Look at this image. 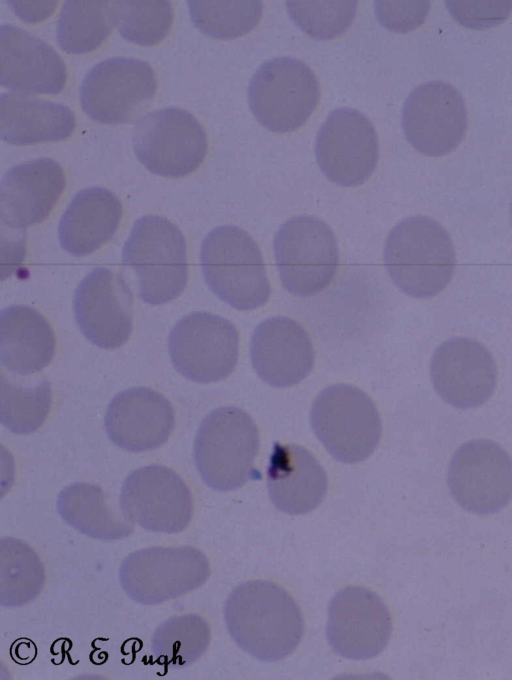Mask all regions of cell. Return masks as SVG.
Instances as JSON below:
<instances>
[{
    "label": "cell",
    "instance_id": "obj_1",
    "mask_svg": "<svg viewBox=\"0 0 512 680\" xmlns=\"http://www.w3.org/2000/svg\"><path fill=\"white\" fill-rule=\"evenodd\" d=\"M224 618L236 644L262 661L286 658L304 633L295 600L281 586L266 580L237 586L225 602Z\"/></svg>",
    "mask_w": 512,
    "mask_h": 680
},
{
    "label": "cell",
    "instance_id": "obj_2",
    "mask_svg": "<svg viewBox=\"0 0 512 680\" xmlns=\"http://www.w3.org/2000/svg\"><path fill=\"white\" fill-rule=\"evenodd\" d=\"M384 264L393 283L414 298H430L451 281L456 255L446 229L423 215L407 217L389 232Z\"/></svg>",
    "mask_w": 512,
    "mask_h": 680
},
{
    "label": "cell",
    "instance_id": "obj_3",
    "mask_svg": "<svg viewBox=\"0 0 512 680\" xmlns=\"http://www.w3.org/2000/svg\"><path fill=\"white\" fill-rule=\"evenodd\" d=\"M200 262L208 287L231 307L247 311L268 301L271 287L262 253L242 228L212 229L202 241Z\"/></svg>",
    "mask_w": 512,
    "mask_h": 680
},
{
    "label": "cell",
    "instance_id": "obj_4",
    "mask_svg": "<svg viewBox=\"0 0 512 680\" xmlns=\"http://www.w3.org/2000/svg\"><path fill=\"white\" fill-rule=\"evenodd\" d=\"M259 432L244 410L220 407L201 422L194 442L196 468L207 486L218 491L241 487L259 473L254 461Z\"/></svg>",
    "mask_w": 512,
    "mask_h": 680
},
{
    "label": "cell",
    "instance_id": "obj_5",
    "mask_svg": "<svg viewBox=\"0 0 512 680\" xmlns=\"http://www.w3.org/2000/svg\"><path fill=\"white\" fill-rule=\"evenodd\" d=\"M122 259L134 271L139 296L147 304L168 303L187 285L184 235L177 225L163 216L145 215L134 222L123 246Z\"/></svg>",
    "mask_w": 512,
    "mask_h": 680
},
{
    "label": "cell",
    "instance_id": "obj_6",
    "mask_svg": "<svg viewBox=\"0 0 512 680\" xmlns=\"http://www.w3.org/2000/svg\"><path fill=\"white\" fill-rule=\"evenodd\" d=\"M311 425L331 456L349 464L367 459L382 433L380 415L372 399L347 384L329 386L317 395Z\"/></svg>",
    "mask_w": 512,
    "mask_h": 680
},
{
    "label": "cell",
    "instance_id": "obj_7",
    "mask_svg": "<svg viewBox=\"0 0 512 680\" xmlns=\"http://www.w3.org/2000/svg\"><path fill=\"white\" fill-rule=\"evenodd\" d=\"M320 99L319 81L311 68L292 57L265 61L248 86V103L267 130L287 133L303 126Z\"/></svg>",
    "mask_w": 512,
    "mask_h": 680
},
{
    "label": "cell",
    "instance_id": "obj_8",
    "mask_svg": "<svg viewBox=\"0 0 512 680\" xmlns=\"http://www.w3.org/2000/svg\"><path fill=\"white\" fill-rule=\"evenodd\" d=\"M273 248L281 283L295 296L321 292L337 273V239L329 225L317 217L288 219L276 232Z\"/></svg>",
    "mask_w": 512,
    "mask_h": 680
},
{
    "label": "cell",
    "instance_id": "obj_9",
    "mask_svg": "<svg viewBox=\"0 0 512 680\" xmlns=\"http://www.w3.org/2000/svg\"><path fill=\"white\" fill-rule=\"evenodd\" d=\"M132 144L146 169L167 178L195 171L208 148L201 123L187 110L173 106L142 116L133 127Z\"/></svg>",
    "mask_w": 512,
    "mask_h": 680
},
{
    "label": "cell",
    "instance_id": "obj_10",
    "mask_svg": "<svg viewBox=\"0 0 512 680\" xmlns=\"http://www.w3.org/2000/svg\"><path fill=\"white\" fill-rule=\"evenodd\" d=\"M210 575L207 557L192 546H154L129 554L119 569L125 593L143 605H157L202 586Z\"/></svg>",
    "mask_w": 512,
    "mask_h": 680
},
{
    "label": "cell",
    "instance_id": "obj_11",
    "mask_svg": "<svg viewBox=\"0 0 512 680\" xmlns=\"http://www.w3.org/2000/svg\"><path fill=\"white\" fill-rule=\"evenodd\" d=\"M157 92L154 69L145 61L112 57L95 64L84 76L79 99L93 121L107 124L132 122Z\"/></svg>",
    "mask_w": 512,
    "mask_h": 680
},
{
    "label": "cell",
    "instance_id": "obj_12",
    "mask_svg": "<svg viewBox=\"0 0 512 680\" xmlns=\"http://www.w3.org/2000/svg\"><path fill=\"white\" fill-rule=\"evenodd\" d=\"M168 350L175 369L186 379L203 384L218 382L236 367L239 335L229 320L196 311L172 328Z\"/></svg>",
    "mask_w": 512,
    "mask_h": 680
},
{
    "label": "cell",
    "instance_id": "obj_13",
    "mask_svg": "<svg viewBox=\"0 0 512 680\" xmlns=\"http://www.w3.org/2000/svg\"><path fill=\"white\" fill-rule=\"evenodd\" d=\"M447 484L463 509L478 515L496 513L512 498V460L491 440H470L452 456Z\"/></svg>",
    "mask_w": 512,
    "mask_h": 680
},
{
    "label": "cell",
    "instance_id": "obj_14",
    "mask_svg": "<svg viewBox=\"0 0 512 680\" xmlns=\"http://www.w3.org/2000/svg\"><path fill=\"white\" fill-rule=\"evenodd\" d=\"M119 504L133 523L169 534L186 529L194 513L186 482L173 469L160 464L132 471L123 482Z\"/></svg>",
    "mask_w": 512,
    "mask_h": 680
},
{
    "label": "cell",
    "instance_id": "obj_15",
    "mask_svg": "<svg viewBox=\"0 0 512 680\" xmlns=\"http://www.w3.org/2000/svg\"><path fill=\"white\" fill-rule=\"evenodd\" d=\"M315 155L321 171L331 182L343 187L361 185L378 162L376 130L362 112L337 108L318 130Z\"/></svg>",
    "mask_w": 512,
    "mask_h": 680
},
{
    "label": "cell",
    "instance_id": "obj_16",
    "mask_svg": "<svg viewBox=\"0 0 512 680\" xmlns=\"http://www.w3.org/2000/svg\"><path fill=\"white\" fill-rule=\"evenodd\" d=\"M467 110L461 94L450 84L433 80L417 86L402 109V128L418 152L432 157L453 151L464 139Z\"/></svg>",
    "mask_w": 512,
    "mask_h": 680
},
{
    "label": "cell",
    "instance_id": "obj_17",
    "mask_svg": "<svg viewBox=\"0 0 512 680\" xmlns=\"http://www.w3.org/2000/svg\"><path fill=\"white\" fill-rule=\"evenodd\" d=\"M73 308L82 334L94 345L115 349L133 330V294L121 274L96 267L78 284Z\"/></svg>",
    "mask_w": 512,
    "mask_h": 680
},
{
    "label": "cell",
    "instance_id": "obj_18",
    "mask_svg": "<svg viewBox=\"0 0 512 680\" xmlns=\"http://www.w3.org/2000/svg\"><path fill=\"white\" fill-rule=\"evenodd\" d=\"M391 634L389 610L375 592L348 586L331 599L326 635L340 656L352 660L373 658L385 649Z\"/></svg>",
    "mask_w": 512,
    "mask_h": 680
},
{
    "label": "cell",
    "instance_id": "obj_19",
    "mask_svg": "<svg viewBox=\"0 0 512 680\" xmlns=\"http://www.w3.org/2000/svg\"><path fill=\"white\" fill-rule=\"evenodd\" d=\"M430 373L438 395L460 409L484 404L497 381L493 356L468 337H453L439 345L431 359Z\"/></svg>",
    "mask_w": 512,
    "mask_h": 680
},
{
    "label": "cell",
    "instance_id": "obj_20",
    "mask_svg": "<svg viewBox=\"0 0 512 680\" xmlns=\"http://www.w3.org/2000/svg\"><path fill=\"white\" fill-rule=\"evenodd\" d=\"M104 425L116 446L130 452L149 451L162 446L171 436L175 411L162 393L132 387L112 398Z\"/></svg>",
    "mask_w": 512,
    "mask_h": 680
},
{
    "label": "cell",
    "instance_id": "obj_21",
    "mask_svg": "<svg viewBox=\"0 0 512 680\" xmlns=\"http://www.w3.org/2000/svg\"><path fill=\"white\" fill-rule=\"evenodd\" d=\"M66 186L61 165L42 157L8 169L0 184L1 223L25 229L47 219Z\"/></svg>",
    "mask_w": 512,
    "mask_h": 680
},
{
    "label": "cell",
    "instance_id": "obj_22",
    "mask_svg": "<svg viewBox=\"0 0 512 680\" xmlns=\"http://www.w3.org/2000/svg\"><path fill=\"white\" fill-rule=\"evenodd\" d=\"M0 84L26 94L56 95L67 82L61 56L44 40L24 29L0 27Z\"/></svg>",
    "mask_w": 512,
    "mask_h": 680
},
{
    "label": "cell",
    "instance_id": "obj_23",
    "mask_svg": "<svg viewBox=\"0 0 512 680\" xmlns=\"http://www.w3.org/2000/svg\"><path fill=\"white\" fill-rule=\"evenodd\" d=\"M250 358L264 382L274 387H289L308 376L315 353L308 333L297 321L274 316L254 329Z\"/></svg>",
    "mask_w": 512,
    "mask_h": 680
},
{
    "label": "cell",
    "instance_id": "obj_24",
    "mask_svg": "<svg viewBox=\"0 0 512 680\" xmlns=\"http://www.w3.org/2000/svg\"><path fill=\"white\" fill-rule=\"evenodd\" d=\"M267 487L274 506L287 514H306L324 499L328 478L307 449L275 443L267 468Z\"/></svg>",
    "mask_w": 512,
    "mask_h": 680
},
{
    "label": "cell",
    "instance_id": "obj_25",
    "mask_svg": "<svg viewBox=\"0 0 512 680\" xmlns=\"http://www.w3.org/2000/svg\"><path fill=\"white\" fill-rule=\"evenodd\" d=\"M122 214L121 201L109 189L92 186L78 191L59 222L62 248L78 257L93 253L113 238Z\"/></svg>",
    "mask_w": 512,
    "mask_h": 680
},
{
    "label": "cell",
    "instance_id": "obj_26",
    "mask_svg": "<svg viewBox=\"0 0 512 680\" xmlns=\"http://www.w3.org/2000/svg\"><path fill=\"white\" fill-rule=\"evenodd\" d=\"M75 128V115L63 103L26 93L0 95V136L8 144L59 142L71 137Z\"/></svg>",
    "mask_w": 512,
    "mask_h": 680
},
{
    "label": "cell",
    "instance_id": "obj_27",
    "mask_svg": "<svg viewBox=\"0 0 512 680\" xmlns=\"http://www.w3.org/2000/svg\"><path fill=\"white\" fill-rule=\"evenodd\" d=\"M56 338L49 321L27 305H11L0 313V360L21 376L37 373L54 358Z\"/></svg>",
    "mask_w": 512,
    "mask_h": 680
},
{
    "label": "cell",
    "instance_id": "obj_28",
    "mask_svg": "<svg viewBox=\"0 0 512 680\" xmlns=\"http://www.w3.org/2000/svg\"><path fill=\"white\" fill-rule=\"evenodd\" d=\"M56 507L65 522L95 539L118 540L134 531L133 522L112 507L96 484L75 482L66 486L58 495Z\"/></svg>",
    "mask_w": 512,
    "mask_h": 680
},
{
    "label": "cell",
    "instance_id": "obj_29",
    "mask_svg": "<svg viewBox=\"0 0 512 680\" xmlns=\"http://www.w3.org/2000/svg\"><path fill=\"white\" fill-rule=\"evenodd\" d=\"M114 25L113 2L67 0L57 21L56 39L64 52L85 54L101 46Z\"/></svg>",
    "mask_w": 512,
    "mask_h": 680
},
{
    "label": "cell",
    "instance_id": "obj_30",
    "mask_svg": "<svg viewBox=\"0 0 512 680\" xmlns=\"http://www.w3.org/2000/svg\"><path fill=\"white\" fill-rule=\"evenodd\" d=\"M211 639L208 622L197 614L172 616L161 623L151 639L155 662L165 668H185L207 650Z\"/></svg>",
    "mask_w": 512,
    "mask_h": 680
},
{
    "label": "cell",
    "instance_id": "obj_31",
    "mask_svg": "<svg viewBox=\"0 0 512 680\" xmlns=\"http://www.w3.org/2000/svg\"><path fill=\"white\" fill-rule=\"evenodd\" d=\"M0 602L4 607L24 605L35 599L45 584V570L38 554L25 542L0 540Z\"/></svg>",
    "mask_w": 512,
    "mask_h": 680
},
{
    "label": "cell",
    "instance_id": "obj_32",
    "mask_svg": "<svg viewBox=\"0 0 512 680\" xmlns=\"http://www.w3.org/2000/svg\"><path fill=\"white\" fill-rule=\"evenodd\" d=\"M52 406V389L47 379L33 384L12 381L1 375L0 418L12 433L30 434L46 421Z\"/></svg>",
    "mask_w": 512,
    "mask_h": 680
},
{
    "label": "cell",
    "instance_id": "obj_33",
    "mask_svg": "<svg viewBox=\"0 0 512 680\" xmlns=\"http://www.w3.org/2000/svg\"><path fill=\"white\" fill-rule=\"evenodd\" d=\"M188 7L192 22L201 32L224 40L249 33L263 13L259 0H189Z\"/></svg>",
    "mask_w": 512,
    "mask_h": 680
},
{
    "label": "cell",
    "instance_id": "obj_34",
    "mask_svg": "<svg viewBox=\"0 0 512 680\" xmlns=\"http://www.w3.org/2000/svg\"><path fill=\"white\" fill-rule=\"evenodd\" d=\"M115 26L121 36L140 46H154L169 34L174 9L166 0L113 1Z\"/></svg>",
    "mask_w": 512,
    "mask_h": 680
},
{
    "label": "cell",
    "instance_id": "obj_35",
    "mask_svg": "<svg viewBox=\"0 0 512 680\" xmlns=\"http://www.w3.org/2000/svg\"><path fill=\"white\" fill-rule=\"evenodd\" d=\"M286 7L291 19L306 34L318 40H330L352 24L357 1L289 0Z\"/></svg>",
    "mask_w": 512,
    "mask_h": 680
},
{
    "label": "cell",
    "instance_id": "obj_36",
    "mask_svg": "<svg viewBox=\"0 0 512 680\" xmlns=\"http://www.w3.org/2000/svg\"><path fill=\"white\" fill-rule=\"evenodd\" d=\"M446 6L462 26L485 29L500 24L512 11V1H446Z\"/></svg>",
    "mask_w": 512,
    "mask_h": 680
},
{
    "label": "cell",
    "instance_id": "obj_37",
    "mask_svg": "<svg viewBox=\"0 0 512 680\" xmlns=\"http://www.w3.org/2000/svg\"><path fill=\"white\" fill-rule=\"evenodd\" d=\"M430 10L429 1H375V14L387 29L406 33L418 28Z\"/></svg>",
    "mask_w": 512,
    "mask_h": 680
},
{
    "label": "cell",
    "instance_id": "obj_38",
    "mask_svg": "<svg viewBox=\"0 0 512 680\" xmlns=\"http://www.w3.org/2000/svg\"><path fill=\"white\" fill-rule=\"evenodd\" d=\"M15 15L27 23H36L49 17L57 1H8Z\"/></svg>",
    "mask_w": 512,
    "mask_h": 680
},
{
    "label": "cell",
    "instance_id": "obj_39",
    "mask_svg": "<svg viewBox=\"0 0 512 680\" xmlns=\"http://www.w3.org/2000/svg\"><path fill=\"white\" fill-rule=\"evenodd\" d=\"M511 219H512V203H511Z\"/></svg>",
    "mask_w": 512,
    "mask_h": 680
}]
</instances>
